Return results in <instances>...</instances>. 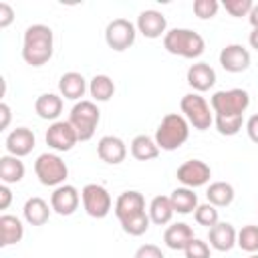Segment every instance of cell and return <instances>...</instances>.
Returning <instances> with one entry per match:
<instances>
[{"label": "cell", "instance_id": "40", "mask_svg": "<svg viewBox=\"0 0 258 258\" xmlns=\"http://www.w3.org/2000/svg\"><path fill=\"white\" fill-rule=\"evenodd\" d=\"M246 131H248V137H250L254 143H258V113L252 115V117L248 119V123H246Z\"/></svg>", "mask_w": 258, "mask_h": 258}, {"label": "cell", "instance_id": "4", "mask_svg": "<svg viewBox=\"0 0 258 258\" xmlns=\"http://www.w3.org/2000/svg\"><path fill=\"white\" fill-rule=\"evenodd\" d=\"M99 121L101 111L95 105V101H77L69 115V123L75 127L79 141H89L95 135Z\"/></svg>", "mask_w": 258, "mask_h": 258}, {"label": "cell", "instance_id": "11", "mask_svg": "<svg viewBox=\"0 0 258 258\" xmlns=\"http://www.w3.org/2000/svg\"><path fill=\"white\" fill-rule=\"evenodd\" d=\"M46 145L52 147L54 151H71L75 147V143L79 141L75 127L69 121H54L50 123V127L46 129Z\"/></svg>", "mask_w": 258, "mask_h": 258}, {"label": "cell", "instance_id": "10", "mask_svg": "<svg viewBox=\"0 0 258 258\" xmlns=\"http://www.w3.org/2000/svg\"><path fill=\"white\" fill-rule=\"evenodd\" d=\"M175 177H177V181H179L183 187L196 189V187H202V185H206V183L210 181L212 169H210V165H208L206 161H202V159H187V161H183V163L177 167Z\"/></svg>", "mask_w": 258, "mask_h": 258}, {"label": "cell", "instance_id": "27", "mask_svg": "<svg viewBox=\"0 0 258 258\" xmlns=\"http://www.w3.org/2000/svg\"><path fill=\"white\" fill-rule=\"evenodd\" d=\"M24 177V163L20 161V157L14 155H2L0 157V179L2 183L10 185V183H18Z\"/></svg>", "mask_w": 258, "mask_h": 258}, {"label": "cell", "instance_id": "7", "mask_svg": "<svg viewBox=\"0 0 258 258\" xmlns=\"http://www.w3.org/2000/svg\"><path fill=\"white\" fill-rule=\"evenodd\" d=\"M179 107H181V113L187 119V123L194 129H198V131H206L214 123L212 107L208 105V101L200 93H187V95H183Z\"/></svg>", "mask_w": 258, "mask_h": 258}, {"label": "cell", "instance_id": "21", "mask_svg": "<svg viewBox=\"0 0 258 258\" xmlns=\"http://www.w3.org/2000/svg\"><path fill=\"white\" fill-rule=\"evenodd\" d=\"M194 230L189 224L185 222H175L171 226H167V230L163 232V242L169 250H185L187 244L194 240Z\"/></svg>", "mask_w": 258, "mask_h": 258}, {"label": "cell", "instance_id": "15", "mask_svg": "<svg viewBox=\"0 0 258 258\" xmlns=\"http://www.w3.org/2000/svg\"><path fill=\"white\" fill-rule=\"evenodd\" d=\"M97 155L109 165H119L127 157V145L117 135H103L97 143Z\"/></svg>", "mask_w": 258, "mask_h": 258}, {"label": "cell", "instance_id": "20", "mask_svg": "<svg viewBox=\"0 0 258 258\" xmlns=\"http://www.w3.org/2000/svg\"><path fill=\"white\" fill-rule=\"evenodd\" d=\"M87 89H89V85H87L85 77L77 71H69L58 79L60 97H64L69 101H83L81 97L87 93Z\"/></svg>", "mask_w": 258, "mask_h": 258}, {"label": "cell", "instance_id": "2", "mask_svg": "<svg viewBox=\"0 0 258 258\" xmlns=\"http://www.w3.org/2000/svg\"><path fill=\"white\" fill-rule=\"evenodd\" d=\"M163 48L169 54H175L181 58H198L204 54L206 42L202 34H198L191 28H171L163 36Z\"/></svg>", "mask_w": 258, "mask_h": 258}, {"label": "cell", "instance_id": "25", "mask_svg": "<svg viewBox=\"0 0 258 258\" xmlns=\"http://www.w3.org/2000/svg\"><path fill=\"white\" fill-rule=\"evenodd\" d=\"M129 149H131V155H133L137 161H149V159H155V157L159 155V151H161L159 145L155 143V139L149 137V135H145V133L135 135V137L131 139Z\"/></svg>", "mask_w": 258, "mask_h": 258}, {"label": "cell", "instance_id": "16", "mask_svg": "<svg viewBox=\"0 0 258 258\" xmlns=\"http://www.w3.org/2000/svg\"><path fill=\"white\" fill-rule=\"evenodd\" d=\"M236 238H238V232L230 222H218L208 230L210 248L218 252H230L236 246Z\"/></svg>", "mask_w": 258, "mask_h": 258}, {"label": "cell", "instance_id": "38", "mask_svg": "<svg viewBox=\"0 0 258 258\" xmlns=\"http://www.w3.org/2000/svg\"><path fill=\"white\" fill-rule=\"evenodd\" d=\"M133 258H165L161 248L155 246V244H143L135 250V256Z\"/></svg>", "mask_w": 258, "mask_h": 258}, {"label": "cell", "instance_id": "31", "mask_svg": "<svg viewBox=\"0 0 258 258\" xmlns=\"http://www.w3.org/2000/svg\"><path fill=\"white\" fill-rule=\"evenodd\" d=\"M236 246H240L244 252L248 254H258V226L256 224H248L238 232L236 238Z\"/></svg>", "mask_w": 258, "mask_h": 258}, {"label": "cell", "instance_id": "24", "mask_svg": "<svg viewBox=\"0 0 258 258\" xmlns=\"http://www.w3.org/2000/svg\"><path fill=\"white\" fill-rule=\"evenodd\" d=\"M24 236V226L22 220L12 216V214H2L0 216V246H12L18 244Z\"/></svg>", "mask_w": 258, "mask_h": 258}, {"label": "cell", "instance_id": "43", "mask_svg": "<svg viewBox=\"0 0 258 258\" xmlns=\"http://www.w3.org/2000/svg\"><path fill=\"white\" fill-rule=\"evenodd\" d=\"M248 20H250L252 28H258V4H254V8L250 10V14H248Z\"/></svg>", "mask_w": 258, "mask_h": 258}, {"label": "cell", "instance_id": "1", "mask_svg": "<svg viewBox=\"0 0 258 258\" xmlns=\"http://www.w3.org/2000/svg\"><path fill=\"white\" fill-rule=\"evenodd\" d=\"M54 34L46 24H30L22 36V58L30 67H42L52 58Z\"/></svg>", "mask_w": 258, "mask_h": 258}, {"label": "cell", "instance_id": "37", "mask_svg": "<svg viewBox=\"0 0 258 258\" xmlns=\"http://www.w3.org/2000/svg\"><path fill=\"white\" fill-rule=\"evenodd\" d=\"M183 252H185V258H210V244L200 238H194Z\"/></svg>", "mask_w": 258, "mask_h": 258}, {"label": "cell", "instance_id": "28", "mask_svg": "<svg viewBox=\"0 0 258 258\" xmlns=\"http://www.w3.org/2000/svg\"><path fill=\"white\" fill-rule=\"evenodd\" d=\"M89 93H91L93 101L107 103L115 95V83H113V79L109 75H95L89 81Z\"/></svg>", "mask_w": 258, "mask_h": 258}, {"label": "cell", "instance_id": "34", "mask_svg": "<svg viewBox=\"0 0 258 258\" xmlns=\"http://www.w3.org/2000/svg\"><path fill=\"white\" fill-rule=\"evenodd\" d=\"M194 220H196L200 226H206V228L210 230L212 226H216V224L220 222L218 208H216V206H212L210 202L200 204V206L196 208V212H194Z\"/></svg>", "mask_w": 258, "mask_h": 258}, {"label": "cell", "instance_id": "14", "mask_svg": "<svg viewBox=\"0 0 258 258\" xmlns=\"http://www.w3.org/2000/svg\"><path fill=\"white\" fill-rule=\"evenodd\" d=\"M250 52L242 44H226L220 50V64L226 73H244L250 67Z\"/></svg>", "mask_w": 258, "mask_h": 258}, {"label": "cell", "instance_id": "12", "mask_svg": "<svg viewBox=\"0 0 258 258\" xmlns=\"http://www.w3.org/2000/svg\"><path fill=\"white\" fill-rule=\"evenodd\" d=\"M81 204V194L77 191L75 185L62 183L58 187H54L52 196H50V208L52 212H56L58 216H71L77 212Z\"/></svg>", "mask_w": 258, "mask_h": 258}, {"label": "cell", "instance_id": "33", "mask_svg": "<svg viewBox=\"0 0 258 258\" xmlns=\"http://www.w3.org/2000/svg\"><path fill=\"white\" fill-rule=\"evenodd\" d=\"M214 123H216V129H218L220 135L232 137V135H236L242 129L244 115H236V117H220V115H214Z\"/></svg>", "mask_w": 258, "mask_h": 258}, {"label": "cell", "instance_id": "32", "mask_svg": "<svg viewBox=\"0 0 258 258\" xmlns=\"http://www.w3.org/2000/svg\"><path fill=\"white\" fill-rule=\"evenodd\" d=\"M149 224H151L149 214L143 212V214H137V216H131V218L123 220L121 222V228L129 236H141V234H145L149 230Z\"/></svg>", "mask_w": 258, "mask_h": 258}, {"label": "cell", "instance_id": "44", "mask_svg": "<svg viewBox=\"0 0 258 258\" xmlns=\"http://www.w3.org/2000/svg\"><path fill=\"white\" fill-rule=\"evenodd\" d=\"M248 42H250L252 48L258 50V28H252V32H250V36H248Z\"/></svg>", "mask_w": 258, "mask_h": 258}, {"label": "cell", "instance_id": "39", "mask_svg": "<svg viewBox=\"0 0 258 258\" xmlns=\"http://www.w3.org/2000/svg\"><path fill=\"white\" fill-rule=\"evenodd\" d=\"M14 20V10L8 2H0V28H8Z\"/></svg>", "mask_w": 258, "mask_h": 258}, {"label": "cell", "instance_id": "45", "mask_svg": "<svg viewBox=\"0 0 258 258\" xmlns=\"http://www.w3.org/2000/svg\"><path fill=\"white\" fill-rule=\"evenodd\" d=\"M248 258H258V254H250V256H248Z\"/></svg>", "mask_w": 258, "mask_h": 258}, {"label": "cell", "instance_id": "6", "mask_svg": "<svg viewBox=\"0 0 258 258\" xmlns=\"http://www.w3.org/2000/svg\"><path fill=\"white\" fill-rule=\"evenodd\" d=\"M34 173L42 185L58 187L69 177V167L58 153H40L34 161Z\"/></svg>", "mask_w": 258, "mask_h": 258}, {"label": "cell", "instance_id": "30", "mask_svg": "<svg viewBox=\"0 0 258 258\" xmlns=\"http://www.w3.org/2000/svg\"><path fill=\"white\" fill-rule=\"evenodd\" d=\"M169 200H171V206H173V210L177 214H191L200 206L198 204V196L194 194L191 187H175L171 191Z\"/></svg>", "mask_w": 258, "mask_h": 258}, {"label": "cell", "instance_id": "13", "mask_svg": "<svg viewBox=\"0 0 258 258\" xmlns=\"http://www.w3.org/2000/svg\"><path fill=\"white\" fill-rule=\"evenodd\" d=\"M135 28L145 38H159V36H165V32H167V20L159 10L149 8V10L139 12Z\"/></svg>", "mask_w": 258, "mask_h": 258}, {"label": "cell", "instance_id": "29", "mask_svg": "<svg viewBox=\"0 0 258 258\" xmlns=\"http://www.w3.org/2000/svg\"><path fill=\"white\" fill-rule=\"evenodd\" d=\"M234 187H232V183H228V181H214V183H210V187H208V191H206V198H208V202L212 204V206H216V208H226V206H230L232 202H234Z\"/></svg>", "mask_w": 258, "mask_h": 258}, {"label": "cell", "instance_id": "41", "mask_svg": "<svg viewBox=\"0 0 258 258\" xmlns=\"http://www.w3.org/2000/svg\"><path fill=\"white\" fill-rule=\"evenodd\" d=\"M10 202H12V191L6 183H2L0 185V210H8Z\"/></svg>", "mask_w": 258, "mask_h": 258}, {"label": "cell", "instance_id": "26", "mask_svg": "<svg viewBox=\"0 0 258 258\" xmlns=\"http://www.w3.org/2000/svg\"><path fill=\"white\" fill-rule=\"evenodd\" d=\"M147 214H149V220H151L155 226H165V224H169L171 218H173V214H175L169 196H155V198L151 200V204H149Z\"/></svg>", "mask_w": 258, "mask_h": 258}, {"label": "cell", "instance_id": "5", "mask_svg": "<svg viewBox=\"0 0 258 258\" xmlns=\"http://www.w3.org/2000/svg\"><path fill=\"white\" fill-rule=\"evenodd\" d=\"M210 107L214 115L220 117H236L244 115L250 107V93L246 89H228V91H216L210 99Z\"/></svg>", "mask_w": 258, "mask_h": 258}, {"label": "cell", "instance_id": "18", "mask_svg": "<svg viewBox=\"0 0 258 258\" xmlns=\"http://www.w3.org/2000/svg\"><path fill=\"white\" fill-rule=\"evenodd\" d=\"M143 212H145V198H143V194H139L135 189L123 191L115 202V216L119 218V222L131 218V216L143 214Z\"/></svg>", "mask_w": 258, "mask_h": 258}, {"label": "cell", "instance_id": "8", "mask_svg": "<svg viewBox=\"0 0 258 258\" xmlns=\"http://www.w3.org/2000/svg\"><path fill=\"white\" fill-rule=\"evenodd\" d=\"M81 202H83L85 212L91 218H97V220L105 218L111 212V206H113L111 194L107 191V187H103L99 183H87L81 191Z\"/></svg>", "mask_w": 258, "mask_h": 258}, {"label": "cell", "instance_id": "42", "mask_svg": "<svg viewBox=\"0 0 258 258\" xmlns=\"http://www.w3.org/2000/svg\"><path fill=\"white\" fill-rule=\"evenodd\" d=\"M0 117H2V121H0V129H6L8 125H10V107L6 105V103H0Z\"/></svg>", "mask_w": 258, "mask_h": 258}, {"label": "cell", "instance_id": "36", "mask_svg": "<svg viewBox=\"0 0 258 258\" xmlns=\"http://www.w3.org/2000/svg\"><path fill=\"white\" fill-rule=\"evenodd\" d=\"M220 4L218 0H196L194 2V14L202 20H208V18H214L216 12H218Z\"/></svg>", "mask_w": 258, "mask_h": 258}, {"label": "cell", "instance_id": "9", "mask_svg": "<svg viewBox=\"0 0 258 258\" xmlns=\"http://www.w3.org/2000/svg\"><path fill=\"white\" fill-rule=\"evenodd\" d=\"M135 34H137V28H135V24L131 20L115 18L105 28V42H107L109 48H113L117 52H123V50L133 46Z\"/></svg>", "mask_w": 258, "mask_h": 258}, {"label": "cell", "instance_id": "23", "mask_svg": "<svg viewBox=\"0 0 258 258\" xmlns=\"http://www.w3.org/2000/svg\"><path fill=\"white\" fill-rule=\"evenodd\" d=\"M50 206L46 200L34 196V198H28L24 202V208H22V216L24 220L30 224V226H44L50 218Z\"/></svg>", "mask_w": 258, "mask_h": 258}, {"label": "cell", "instance_id": "19", "mask_svg": "<svg viewBox=\"0 0 258 258\" xmlns=\"http://www.w3.org/2000/svg\"><path fill=\"white\" fill-rule=\"evenodd\" d=\"M187 85L196 93L210 91L216 85V71L208 62H194L187 69Z\"/></svg>", "mask_w": 258, "mask_h": 258}, {"label": "cell", "instance_id": "35", "mask_svg": "<svg viewBox=\"0 0 258 258\" xmlns=\"http://www.w3.org/2000/svg\"><path fill=\"white\" fill-rule=\"evenodd\" d=\"M224 8L230 16H248L250 10L254 8V2L252 0H224Z\"/></svg>", "mask_w": 258, "mask_h": 258}, {"label": "cell", "instance_id": "22", "mask_svg": "<svg viewBox=\"0 0 258 258\" xmlns=\"http://www.w3.org/2000/svg\"><path fill=\"white\" fill-rule=\"evenodd\" d=\"M34 111L40 119L54 123V121H58V117L62 113V97L56 93H42L34 101Z\"/></svg>", "mask_w": 258, "mask_h": 258}, {"label": "cell", "instance_id": "3", "mask_svg": "<svg viewBox=\"0 0 258 258\" xmlns=\"http://www.w3.org/2000/svg\"><path fill=\"white\" fill-rule=\"evenodd\" d=\"M189 137V123L179 113H167L161 123L155 129V143L163 151H175L179 149Z\"/></svg>", "mask_w": 258, "mask_h": 258}, {"label": "cell", "instance_id": "17", "mask_svg": "<svg viewBox=\"0 0 258 258\" xmlns=\"http://www.w3.org/2000/svg\"><path fill=\"white\" fill-rule=\"evenodd\" d=\"M36 137L28 127H16L6 135V149L14 157H24L34 149Z\"/></svg>", "mask_w": 258, "mask_h": 258}]
</instances>
